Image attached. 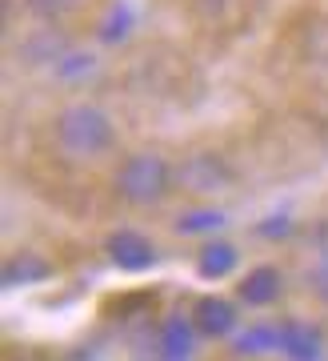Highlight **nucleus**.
<instances>
[{
    "mask_svg": "<svg viewBox=\"0 0 328 361\" xmlns=\"http://www.w3.org/2000/svg\"><path fill=\"white\" fill-rule=\"evenodd\" d=\"M52 141L72 161H96L116 149V125L101 104L72 101L52 116Z\"/></svg>",
    "mask_w": 328,
    "mask_h": 361,
    "instance_id": "obj_1",
    "label": "nucleus"
},
{
    "mask_svg": "<svg viewBox=\"0 0 328 361\" xmlns=\"http://www.w3.org/2000/svg\"><path fill=\"white\" fill-rule=\"evenodd\" d=\"M177 185V169L160 153H132L116 165L113 189L128 205H156L168 189Z\"/></svg>",
    "mask_w": 328,
    "mask_h": 361,
    "instance_id": "obj_2",
    "label": "nucleus"
},
{
    "mask_svg": "<svg viewBox=\"0 0 328 361\" xmlns=\"http://www.w3.org/2000/svg\"><path fill=\"white\" fill-rule=\"evenodd\" d=\"M228 180H232L228 165L213 153H192L177 165V189H184V193H225Z\"/></svg>",
    "mask_w": 328,
    "mask_h": 361,
    "instance_id": "obj_3",
    "label": "nucleus"
},
{
    "mask_svg": "<svg viewBox=\"0 0 328 361\" xmlns=\"http://www.w3.org/2000/svg\"><path fill=\"white\" fill-rule=\"evenodd\" d=\"M196 322H189L184 313H168L156 325V361H192L196 353Z\"/></svg>",
    "mask_w": 328,
    "mask_h": 361,
    "instance_id": "obj_4",
    "label": "nucleus"
},
{
    "mask_svg": "<svg viewBox=\"0 0 328 361\" xmlns=\"http://www.w3.org/2000/svg\"><path fill=\"white\" fill-rule=\"evenodd\" d=\"M104 253H108V261H113L116 269H125V273H144L156 261V245L137 229H116L104 241Z\"/></svg>",
    "mask_w": 328,
    "mask_h": 361,
    "instance_id": "obj_5",
    "label": "nucleus"
},
{
    "mask_svg": "<svg viewBox=\"0 0 328 361\" xmlns=\"http://www.w3.org/2000/svg\"><path fill=\"white\" fill-rule=\"evenodd\" d=\"M236 301H228L220 293H208L192 305V322L201 329V337H228L236 329Z\"/></svg>",
    "mask_w": 328,
    "mask_h": 361,
    "instance_id": "obj_6",
    "label": "nucleus"
},
{
    "mask_svg": "<svg viewBox=\"0 0 328 361\" xmlns=\"http://www.w3.org/2000/svg\"><path fill=\"white\" fill-rule=\"evenodd\" d=\"M280 353L289 361H324V334L308 322H280Z\"/></svg>",
    "mask_w": 328,
    "mask_h": 361,
    "instance_id": "obj_7",
    "label": "nucleus"
},
{
    "mask_svg": "<svg viewBox=\"0 0 328 361\" xmlns=\"http://www.w3.org/2000/svg\"><path fill=\"white\" fill-rule=\"evenodd\" d=\"M280 289H284V277H280L277 265H256V269H248L236 285L240 301H244V305H256V310L272 305L280 297Z\"/></svg>",
    "mask_w": 328,
    "mask_h": 361,
    "instance_id": "obj_8",
    "label": "nucleus"
},
{
    "mask_svg": "<svg viewBox=\"0 0 328 361\" xmlns=\"http://www.w3.org/2000/svg\"><path fill=\"white\" fill-rule=\"evenodd\" d=\"M52 273L49 257L44 253H32V249H20V253H8L4 257V269H0V285L4 289H20V285H37Z\"/></svg>",
    "mask_w": 328,
    "mask_h": 361,
    "instance_id": "obj_9",
    "label": "nucleus"
},
{
    "mask_svg": "<svg viewBox=\"0 0 328 361\" xmlns=\"http://www.w3.org/2000/svg\"><path fill=\"white\" fill-rule=\"evenodd\" d=\"M232 269H236V245H228V241H208L196 253V273L204 281H225Z\"/></svg>",
    "mask_w": 328,
    "mask_h": 361,
    "instance_id": "obj_10",
    "label": "nucleus"
},
{
    "mask_svg": "<svg viewBox=\"0 0 328 361\" xmlns=\"http://www.w3.org/2000/svg\"><path fill=\"white\" fill-rule=\"evenodd\" d=\"M268 349H280V325L256 322V325H248V329L236 337V353H244V357H253V353H268Z\"/></svg>",
    "mask_w": 328,
    "mask_h": 361,
    "instance_id": "obj_11",
    "label": "nucleus"
},
{
    "mask_svg": "<svg viewBox=\"0 0 328 361\" xmlns=\"http://www.w3.org/2000/svg\"><path fill=\"white\" fill-rule=\"evenodd\" d=\"M225 225H228V217L220 213V209H189V213L177 217V233H184V237L216 233V229H225Z\"/></svg>",
    "mask_w": 328,
    "mask_h": 361,
    "instance_id": "obj_12",
    "label": "nucleus"
},
{
    "mask_svg": "<svg viewBox=\"0 0 328 361\" xmlns=\"http://www.w3.org/2000/svg\"><path fill=\"white\" fill-rule=\"evenodd\" d=\"M304 285H308V293L328 301V249H316L313 261H308V269H304Z\"/></svg>",
    "mask_w": 328,
    "mask_h": 361,
    "instance_id": "obj_13",
    "label": "nucleus"
},
{
    "mask_svg": "<svg viewBox=\"0 0 328 361\" xmlns=\"http://www.w3.org/2000/svg\"><path fill=\"white\" fill-rule=\"evenodd\" d=\"M28 13L37 16V20H44V25H56V20H64V16L72 13L80 0H25Z\"/></svg>",
    "mask_w": 328,
    "mask_h": 361,
    "instance_id": "obj_14",
    "label": "nucleus"
},
{
    "mask_svg": "<svg viewBox=\"0 0 328 361\" xmlns=\"http://www.w3.org/2000/svg\"><path fill=\"white\" fill-rule=\"evenodd\" d=\"M256 233H260V237H289V233H292V221H289V217H272V221H265Z\"/></svg>",
    "mask_w": 328,
    "mask_h": 361,
    "instance_id": "obj_15",
    "label": "nucleus"
}]
</instances>
